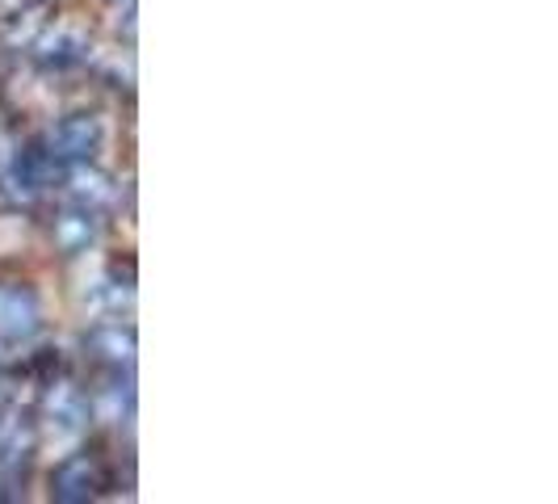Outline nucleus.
I'll list each match as a JSON object with an SVG mask.
<instances>
[{"label": "nucleus", "mask_w": 558, "mask_h": 504, "mask_svg": "<svg viewBox=\"0 0 558 504\" xmlns=\"http://www.w3.org/2000/svg\"><path fill=\"white\" fill-rule=\"evenodd\" d=\"M101 143H106L101 118H93V113H68L56 127V135H51V156L68 160V165H88V160H97Z\"/></svg>", "instance_id": "f257e3e1"}, {"label": "nucleus", "mask_w": 558, "mask_h": 504, "mask_svg": "<svg viewBox=\"0 0 558 504\" xmlns=\"http://www.w3.org/2000/svg\"><path fill=\"white\" fill-rule=\"evenodd\" d=\"M101 492H106V471L93 454H72L51 471V496L63 504L97 501Z\"/></svg>", "instance_id": "f03ea898"}, {"label": "nucleus", "mask_w": 558, "mask_h": 504, "mask_svg": "<svg viewBox=\"0 0 558 504\" xmlns=\"http://www.w3.org/2000/svg\"><path fill=\"white\" fill-rule=\"evenodd\" d=\"M43 328V303L38 295L22 281H4L0 286V336L4 340H26Z\"/></svg>", "instance_id": "7ed1b4c3"}, {"label": "nucleus", "mask_w": 558, "mask_h": 504, "mask_svg": "<svg viewBox=\"0 0 558 504\" xmlns=\"http://www.w3.org/2000/svg\"><path fill=\"white\" fill-rule=\"evenodd\" d=\"M51 244H56V252H63V256L88 252L97 244V211L72 206V211L56 215V224H51Z\"/></svg>", "instance_id": "20e7f679"}, {"label": "nucleus", "mask_w": 558, "mask_h": 504, "mask_svg": "<svg viewBox=\"0 0 558 504\" xmlns=\"http://www.w3.org/2000/svg\"><path fill=\"white\" fill-rule=\"evenodd\" d=\"M84 349H88L97 362L122 370V365L135 362V328H122V324H101V328H93V333L84 336Z\"/></svg>", "instance_id": "39448f33"}, {"label": "nucleus", "mask_w": 558, "mask_h": 504, "mask_svg": "<svg viewBox=\"0 0 558 504\" xmlns=\"http://www.w3.org/2000/svg\"><path fill=\"white\" fill-rule=\"evenodd\" d=\"M68 197H72V206H84V211H101L106 202L113 197V181L106 172H97V168H76L72 177H68Z\"/></svg>", "instance_id": "423d86ee"}, {"label": "nucleus", "mask_w": 558, "mask_h": 504, "mask_svg": "<svg viewBox=\"0 0 558 504\" xmlns=\"http://www.w3.org/2000/svg\"><path fill=\"white\" fill-rule=\"evenodd\" d=\"M76 59H81V43H76V38H56V43H51V51L43 56V63L68 68V63H76Z\"/></svg>", "instance_id": "0eeeda50"}]
</instances>
